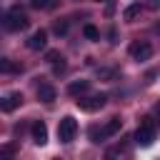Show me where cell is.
<instances>
[{"mask_svg": "<svg viewBox=\"0 0 160 160\" xmlns=\"http://www.w3.org/2000/svg\"><path fill=\"white\" fill-rule=\"evenodd\" d=\"M155 132H158L155 120H152V118H142L140 125H138V130H135V142H138L140 148H150V145L155 142Z\"/></svg>", "mask_w": 160, "mask_h": 160, "instance_id": "obj_1", "label": "cell"}, {"mask_svg": "<svg viewBox=\"0 0 160 160\" xmlns=\"http://www.w3.org/2000/svg\"><path fill=\"white\" fill-rule=\"evenodd\" d=\"M28 15H25V10H20V8H10L8 12H5V28L8 30H25L28 28Z\"/></svg>", "mask_w": 160, "mask_h": 160, "instance_id": "obj_2", "label": "cell"}, {"mask_svg": "<svg viewBox=\"0 0 160 160\" xmlns=\"http://www.w3.org/2000/svg\"><path fill=\"white\" fill-rule=\"evenodd\" d=\"M120 128H122V120H120V118H110L105 128H100V130H98V128H90V140H92V142H100V140L115 135Z\"/></svg>", "mask_w": 160, "mask_h": 160, "instance_id": "obj_3", "label": "cell"}, {"mask_svg": "<svg viewBox=\"0 0 160 160\" xmlns=\"http://www.w3.org/2000/svg\"><path fill=\"white\" fill-rule=\"evenodd\" d=\"M105 102H108V95H102V92H95V95L80 98V100H78V108H80L82 112H98V110H100Z\"/></svg>", "mask_w": 160, "mask_h": 160, "instance_id": "obj_4", "label": "cell"}, {"mask_svg": "<svg viewBox=\"0 0 160 160\" xmlns=\"http://www.w3.org/2000/svg\"><path fill=\"white\" fill-rule=\"evenodd\" d=\"M75 132H78V122H75V118L65 115V118L58 122V138H60V142H72Z\"/></svg>", "mask_w": 160, "mask_h": 160, "instance_id": "obj_5", "label": "cell"}, {"mask_svg": "<svg viewBox=\"0 0 160 160\" xmlns=\"http://www.w3.org/2000/svg\"><path fill=\"white\" fill-rule=\"evenodd\" d=\"M130 55H132L138 62H145V60L152 58V45H150L148 40H138V42L130 45Z\"/></svg>", "mask_w": 160, "mask_h": 160, "instance_id": "obj_6", "label": "cell"}, {"mask_svg": "<svg viewBox=\"0 0 160 160\" xmlns=\"http://www.w3.org/2000/svg\"><path fill=\"white\" fill-rule=\"evenodd\" d=\"M20 102H22V95H20V92H8V95L0 100V110H2V112H12L15 108H20Z\"/></svg>", "mask_w": 160, "mask_h": 160, "instance_id": "obj_7", "label": "cell"}, {"mask_svg": "<svg viewBox=\"0 0 160 160\" xmlns=\"http://www.w3.org/2000/svg\"><path fill=\"white\" fill-rule=\"evenodd\" d=\"M45 45H48V32L45 30H35L28 38V48L30 50H45Z\"/></svg>", "mask_w": 160, "mask_h": 160, "instance_id": "obj_8", "label": "cell"}, {"mask_svg": "<svg viewBox=\"0 0 160 160\" xmlns=\"http://www.w3.org/2000/svg\"><path fill=\"white\" fill-rule=\"evenodd\" d=\"M32 140H35V145H45L48 142V125L42 120L32 122Z\"/></svg>", "mask_w": 160, "mask_h": 160, "instance_id": "obj_9", "label": "cell"}, {"mask_svg": "<svg viewBox=\"0 0 160 160\" xmlns=\"http://www.w3.org/2000/svg\"><path fill=\"white\" fill-rule=\"evenodd\" d=\"M88 90H90V80H75L68 85V95H72V98H82Z\"/></svg>", "mask_w": 160, "mask_h": 160, "instance_id": "obj_10", "label": "cell"}, {"mask_svg": "<svg viewBox=\"0 0 160 160\" xmlns=\"http://www.w3.org/2000/svg\"><path fill=\"white\" fill-rule=\"evenodd\" d=\"M38 98H40L42 102H52V100H55V88H52L50 82H40V85H38Z\"/></svg>", "mask_w": 160, "mask_h": 160, "instance_id": "obj_11", "label": "cell"}, {"mask_svg": "<svg viewBox=\"0 0 160 160\" xmlns=\"http://www.w3.org/2000/svg\"><path fill=\"white\" fill-rule=\"evenodd\" d=\"M140 12H142V5H140V2H132V5H128V8H125L122 18H125L128 22H132V20H135V18L140 15Z\"/></svg>", "mask_w": 160, "mask_h": 160, "instance_id": "obj_12", "label": "cell"}, {"mask_svg": "<svg viewBox=\"0 0 160 160\" xmlns=\"http://www.w3.org/2000/svg\"><path fill=\"white\" fill-rule=\"evenodd\" d=\"M30 5L35 10H55L58 8V0H30Z\"/></svg>", "mask_w": 160, "mask_h": 160, "instance_id": "obj_13", "label": "cell"}, {"mask_svg": "<svg viewBox=\"0 0 160 160\" xmlns=\"http://www.w3.org/2000/svg\"><path fill=\"white\" fill-rule=\"evenodd\" d=\"M0 70H2V72H20V70H22V65H15L12 60L2 58V60H0Z\"/></svg>", "mask_w": 160, "mask_h": 160, "instance_id": "obj_14", "label": "cell"}, {"mask_svg": "<svg viewBox=\"0 0 160 160\" xmlns=\"http://www.w3.org/2000/svg\"><path fill=\"white\" fill-rule=\"evenodd\" d=\"M82 35H85L88 40H100V30H98L95 25H90V22L82 28Z\"/></svg>", "mask_w": 160, "mask_h": 160, "instance_id": "obj_15", "label": "cell"}, {"mask_svg": "<svg viewBox=\"0 0 160 160\" xmlns=\"http://www.w3.org/2000/svg\"><path fill=\"white\" fill-rule=\"evenodd\" d=\"M122 150H125V142H120V145H115V148H110V150L105 152V160H115V158H118V155H120Z\"/></svg>", "mask_w": 160, "mask_h": 160, "instance_id": "obj_16", "label": "cell"}, {"mask_svg": "<svg viewBox=\"0 0 160 160\" xmlns=\"http://www.w3.org/2000/svg\"><path fill=\"white\" fill-rule=\"evenodd\" d=\"M45 60L55 65L58 60H62V55H60V50H48V52H45Z\"/></svg>", "mask_w": 160, "mask_h": 160, "instance_id": "obj_17", "label": "cell"}, {"mask_svg": "<svg viewBox=\"0 0 160 160\" xmlns=\"http://www.w3.org/2000/svg\"><path fill=\"white\" fill-rule=\"evenodd\" d=\"M115 75H118L115 68H105V70H100V78H105V80H112Z\"/></svg>", "mask_w": 160, "mask_h": 160, "instance_id": "obj_18", "label": "cell"}, {"mask_svg": "<svg viewBox=\"0 0 160 160\" xmlns=\"http://www.w3.org/2000/svg\"><path fill=\"white\" fill-rule=\"evenodd\" d=\"M0 160H12V145H5V148H2V155H0Z\"/></svg>", "mask_w": 160, "mask_h": 160, "instance_id": "obj_19", "label": "cell"}, {"mask_svg": "<svg viewBox=\"0 0 160 160\" xmlns=\"http://www.w3.org/2000/svg\"><path fill=\"white\" fill-rule=\"evenodd\" d=\"M55 32L58 35H65L68 32V22H55Z\"/></svg>", "mask_w": 160, "mask_h": 160, "instance_id": "obj_20", "label": "cell"}, {"mask_svg": "<svg viewBox=\"0 0 160 160\" xmlns=\"http://www.w3.org/2000/svg\"><path fill=\"white\" fill-rule=\"evenodd\" d=\"M62 70H65V62H62V60H58V62L52 65V72H55V75H60Z\"/></svg>", "mask_w": 160, "mask_h": 160, "instance_id": "obj_21", "label": "cell"}, {"mask_svg": "<svg viewBox=\"0 0 160 160\" xmlns=\"http://www.w3.org/2000/svg\"><path fill=\"white\" fill-rule=\"evenodd\" d=\"M98 2H102V0H98Z\"/></svg>", "mask_w": 160, "mask_h": 160, "instance_id": "obj_22", "label": "cell"}]
</instances>
